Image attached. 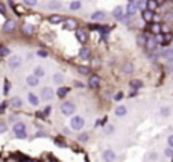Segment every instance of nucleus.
Returning <instances> with one entry per match:
<instances>
[{
    "label": "nucleus",
    "instance_id": "29",
    "mask_svg": "<svg viewBox=\"0 0 173 162\" xmlns=\"http://www.w3.org/2000/svg\"><path fill=\"white\" fill-rule=\"evenodd\" d=\"M147 2V9L149 11H155L156 6H158V2L156 0H146Z\"/></svg>",
    "mask_w": 173,
    "mask_h": 162
},
{
    "label": "nucleus",
    "instance_id": "4",
    "mask_svg": "<svg viewBox=\"0 0 173 162\" xmlns=\"http://www.w3.org/2000/svg\"><path fill=\"white\" fill-rule=\"evenodd\" d=\"M21 62H23L21 56H18V55H12V56L9 58V61H8V67L14 70V68H18V67L21 65Z\"/></svg>",
    "mask_w": 173,
    "mask_h": 162
},
{
    "label": "nucleus",
    "instance_id": "26",
    "mask_svg": "<svg viewBox=\"0 0 173 162\" xmlns=\"http://www.w3.org/2000/svg\"><path fill=\"white\" fill-rule=\"evenodd\" d=\"M68 6H70V9H72V11H78V9H81V6H82V5H81V2L73 0V2H70V5H68Z\"/></svg>",
    "mask_w": 173,
    "mask_h": 162
},
{
    "label": "nucleus",
    "instance_id": "14",
    "mask_svg": "<svg viewBox=\"0 0 173 162\" xmlns=\"http://www.w3.org/2000/svg\"><path fill=\"white\" fill-rule=\"evenodd\" d=\"M163 58H164L167 62H173V47L166 49V50L163 52Z\"/></svg>",
    "mask_w": 173,
    "mask_h": 162
},
{
    "label": "nucleus",
    "instance_id": "44",
    "mask_svg": "<svg viewBox=\"0 0 173 162\" xmlns=\"http://www.w3.org/2000/svg\"><path fill=\"white\" fill-rule=\"evenodd\" d=\"M8 130V127H6V123H0V133H5Z\"/></svg>",
    "mask_w": 173,
    "mask_h": 162
},
{
    "label": "nucleus",
    "instance_id": "30",
    "mask_svg": "<svg viewBox=\"0 0 173 162\" xmlns=\"http://www.w3.org/2000/svg\"><path fill=\"white\" fill-rule=\"evenodd\" d=\"M146 41H147V37H144V35H138L137 37V44L140 47H144L146 45Z\"/></svg>",
    "mask_w": 173,
    "mask_h": 162
},
{
    "label": "nucleus",
    "instance_id": "15",
    "mask_svg": "<svg viewBox=\"0 0 173 162\" xmlns=\"http://www.w3.org/2000/svg\"><path fill=\"white\" fill-rule=\"evenodd\" d=\"M28 100H29V103H31L32 106H38V105H40V99H38L34 92H29V94H28Z\"/></svg>",
    "mask_w": 173,
    "mask_h": 162
},
{
    "label": "nucleus",
    "instance_id": "49",
    "mask_svg": "<svg viewBox=\"0 0 173 162\" xmlns=\"http://www.w3.org/2000/svg\"><path fill=\"white\" fill-rule=\"evenodd\" d=\"M0 11H2V15H5V14H6V6H5V3H2V5H0Z\"/></svg>",
    "mask_w": 173,
    "mask_h": 162
},
{
    "label": "nucleus",
    "instance_id": "8",
    "mask_svg": "<svg viewBox=\"0 0 173 162\" xmlns=\"http://www.w3.org/2000/svg\"><path fill=\"white\" fill-rule=\"evenodd\" d=\"M156 45H158V41H156V38H147L144 49H146L147 52H153V50L156 49Z\"/></svg>",
    "mask_w": 173,
    "mask_h": 162
},
{
    "label": "nucleus",
    "instance_id": "7",
    "mask_svg": "<svg viewBox=\"0 0 173 162\" xmlns=\"http://www.w3.org/2000/svg\"><path fill=\"white\" fill-rule=\"evenodd\" d=\"M14 29H15V21L14 20H6L5 24H3V32L11 34V32H14Z\"/></svg>",
    "mask_w": 173,
    "mask_h": 162
},
{
    "label": "nucleus",
    "instance_id": "10",
    "mask_svg": "<svg viewBox=\"0 0 173 162\" xmlns=\"http://www.w3.org/2000/svg\"><path fill=\"white\" fill-rule=\"evenodd\" d=\"M105 18H106V14H105L103 11H96V12L91 14V20H93V21H102V20H105Z\"/></svg>",
    "mask_w": 173,
    "mask_h": 162
},
{
    "label": "nucleus",
    "instance_id": "39",
    "mask_svg": "<svg viewBox=\"0 0 173 162\" xmlns=\"http://www.w3.org/2000/svg\"><path fill=\"white\" fill-rule=\"evenodd\" d=\"M0 53H2V56H8L9 55V49L6 45H2L0 47Z\"/></svg>",
    "mask_w": 173,
    "mask_h": 162
},
{
    "label": "nucleus",
    "instance_id": "38",
    "mask_svg": "<svg viewBox=\"0 0 173 162\" xmlns=\"http://www.w3.org/2000/svg\"><path fill=\"white\" fill-rule=\"evenodd\" d=\"M78 141H79V142H86V141H88V133H81V135L78 136Z\"/></svg>",
    "mask_w": 173,
    "mask_h": 162
},
{
    "label": "nucleus",
    "instance_id": "24",
    "mask_svg": "<svg viewBox=\"0 0 173 162\" xmlns=\"http://www.w3.org/2000/svg\"><path fill=\"white\" fill-rule=\"evenodd\" d=\"M79 58H82V59L90 58V49H88V47H82V49L79 50Z\"/></svg>",
    "mask_w": 173,
    "mask_h": 162
},
{
    "label": "nucleus",
    "instance_id": "28",
    "mask_svg": "<svg viewBox=\"0 0 173 162\" xmlns=\"http://www.w3.org/2000/svg\"><path fill=\"white\" fill-rule=\"evenodd\" d=\"M172 114V109L169 108V106H164V108H161V111H160V115L161 117H169Z\"/></svg>",
    "mask_w": 173,
    "mask_h": 162
},
{
    "label": "nucleus",
    "instance_id": "11",
    "mask_svg": "<svg viewBox=\"0 0 173 162\" xmlns=\"http://www.w3.org/2000/svg\"><path fill=\"white\" fill-rule=\"evenodd\" d=\"M47 8H49L50 11H58V9L62 8V2H59V0H52V2L47 3Z\"/></svg>",
    "mask_w": 173,
    "mask_h": 162
},
{
    "label": "nucleus",
    "instance_id": "42",
    "mask_svg": "<svg viewBox=\"0 0 173 162\" xmlns=\"http://www.w3.org/2000/svg\"><path fill=\"white\" fill-rule=\"evenodd\" d=\"M50 112H52V106H46L43 111V115L44 117H47V115H50Z\"/></svg>",
    "mask_w": 173,
    "mask_h": 162
},
{
    "label": "nucleus",
    "instance_id": "16",
    "mask_svg": "<svg viewBox=\"0 0 173 162\" xmlns=\"http://www.w3.org/2000/svg\"><path fill=\"white\" fill-rule=\"evenodd\" d=\"M141 17H143V20L144 21H152L153 18H155V14H153V11H144L143 14H141Z\"/></svg>",
    "mask_w": 173,
    "mask_h": 162
},
{
    "label": "nucleus",
    "instance_id": "45",
    "mask_svg": "<svg viewBox=\"0 0 173 162\" xmlns=\"http://www.w3.org/2000/svg\"><path fill=\"white\" fill-rule=\"evenodd\" d=\"M114 132V126H106L105 127V133H112Z\"/></svg>",
    "mask_w": 173,
    "mask_h": 162
},
{
    "label": "nucleus",
    "instance_id": "23",
    "mask_svg": "<svg viewBox=\"0 0 173 162\" xmlns=\"http://www.w3.org/2000/svg\"><path fill=\"white\" fill-rule=\"evenodd\" d=\"M14 132L17 133V132H23V130H26V126H24V123H21V121H17L15 124H14Z\"/></svg>",
    "mask_w": 173,
    "mask_h": 162
},
{
    "label": "nucleus",
    "instance_id": "53",
    "mask_svg": "<svg viewBox=\"0 0 173 162\" xmlns=\"http://www.w3.org/2000/svg\"><path fill=\"white\" fill-rule=\"evenodd\" d=\"M75 85H76V88H84V85L81 82H75Z\"/></svg>",
    "mask_w": 173,
    "mask_h": 162
},
{
    "label": "nucleus",
    "instance_id": "6",
    "mask_svg": "<svg viewBox=\"0 0 173 162\" xmlns=\"http://www.w3.org/2000/svg\"><path fill=\"white\" fill-rule=\"evenodd\" d=\"M137 11H138L137 2H131V3H128V6H126V15H128V17H132L134 14H137Z\"/></svg>",
    "mask_w": 173,
    "mask_h": 162
},
{
    "label": "nucleus",
    "instance_id": "20",
    "mask_svg": "<svg viewBox=\"0 0 173 162\" xmlns=\"http://www.w3.org/2000/svg\"><path fill=\"white\" fill-rule=\"evenodd\" d=\"M61 20H62V17H61L59 14H52V15L49 17V23H52V24L61 23Z\"/></svg>",
    "mask_w": 173,
    "mask_h": 162
},
{
    "label": "nucleus",
    "instance_id": "43",
    "mask_svg": "<svg viewBox=\"0 0 173 162\" xmlns=\"http://www.w3.org/2000/svg\"><path fill=\"white\" fill-rule=\"evenodd\" d=\"M122 99H123V92H117V94L114 95V100H116V102H122Z\"/></svg>",
    "mask_w": 173,
    "mask_h": 162
},
{
    "label": "nucleus",
    "instance_id": "56",
    "mask_svg": "<svg viewBox=\"0 0 173 162\" xmlns=\"http://www.w3.org/2000/svg\"><path fill=\"white\" fill-rule=\"evenodd\" d=\"M131 2H135V0H129V3H131Z\"/></svg>",
    "mask_w": 173,
    "mask_h": 162
},
{
    "label": "nucleus",
    "instance_id": "2",
    "mask_svg": "<svg viewBox=\"0 0 173 162\" xmlns=\"http://www.w3.org/2000/svg\"><path fill=\"white\" fill-rule=\"evenodd\" d=\"M84 126H85V120L82 117H79V115H75L70 120V127L73 130H81V129H84Z\"/></svg>",
    "mask_w": 173,
    "mask_h": 162
},
{
    "label": "nucleus",
    "instance_id": "13",
    "mask_svg": "<svg viewBox=\"0 0 173 162\" xmlns=\"http://www.w3.org/2000/svg\"><path fill=\"white\" fill-rule=\"evenodd\" d=\"M99 83H100L99 76H96V74L90 76V81H88V86H90V88H97V86H99Z\"/></svg>",
    "mask_w": 173,
    "mask_h": 162
},
{
    "label": "nucleus",
    "instance_id": "31",
    "mask_svg": "<svg viewBox=\"0 0 173 162\" xmlns=\"http://www.w3.org/2000/svg\"><path fill=\"white\" fill-rule=\"evenodd\" d=\"M161 31H163L161 24H152V26H150V32H153V34H156V35H160Z\"/></svg>",
    "mask_w": 173,
    "mask_h": 162
},
{
    "label": "nucleus",
    "instance_id": "17",
    "mask_svg": "<svg viewBox=\"0 0 173 162\" xmlns=\"http://www.w3.org/2000/svg\"><path fill=\"white\" fill-rule=\"evenodd\" d=\"M21 32H23L24 35H32V34H34V26L29 24V23H26V24L21 26Z\"/></svg>",
    "mask_w": 173,
    "mask_h": 162
},
{
    "label": "nucleus",
    "instance_id": "50",
    "mask_svg": "<svg viewBox=\"0 0 173 162\" xmlns=\"http://www.w3.org/2000/svg\"><path fill=\"white\" fill-rule=\"evenodd\" d=\"M38 56H41V58H47V52H44V50H38Z\"/></svg>",
    "mask_w": 173,
    "mask_h": 162
},
{
    "label": "nucleus",
    "instance_id": "37",
    "mask_svg": "<svg viewBox=\"0 0 173 162\" xmlns=\"http://www.w3.org/2000/svg\"><path fill=\"white\" fill-rule=\"evenodd\" d=\"M15 136H17L18 139H26V138H28V133H26V130H23V132H17Z\"/></svg>",
    "mask_w": 173,
    "mask_h": 162
},
{
    "label": "nucleus",
    "instance_id": "34",
    "mask_svg": "<svg viewBox=\"0 0 173 162\" xmlns=\"http://www.w3.org/2000/svg\"><path fill=\"white\" fill-rule=\"evenodd\" d=\"M76 37H78V40L81 41V42H85L86 35H85V32H84V31H78V32H76Z\"/></svg>",
    "mask_w": 173,
    "mask_h": 162
},
{
    "label": "nucleus",
    "instance_id": "19",
    "mask_svg": "<svg viewBox=\"0 0 173 162\" xmlns=\"http://www.w3.org/2000/svg\"><path fill=\"white\" fill-rule=\"evenodd\" d=\"M122 71H123L125 74H131V73L134 71V64H132V62H125L123 67H122Z\"/></svg>",
    "mask_w": 173,
    "mask_h": 162
},
{
    "label": "nucleus",
    "instance_id": "25",
    "mask_svg": "<svg viewBox=\"0 0 173 162\" xmlns=\"http://www.w3.org/2000/svg\"><path fill=\"white\" fill-rule=\"evenodd\" d=\"M56 94H58V97H59V99H64V97L68 94V89H67V88H64V86H59V88H58V91H56Z\"/></svg>",
    "mask_w": 173,
    "mask_h": 162
},
{
    "label": "nucleus",
    "instance_id": "47",
    "mask_svg": "<svg viewBox=\"0 0 173 162\" xmlns=\"http://www.w3.org/2000/svg\"><path fill=\"white\" fill-rule=\"evenodd\" d=\"M8 91H9V82L5 81V88H3V92H5V94H8Z\"/></svg>",
    "mask_w": 173,
    "mask_h": 162
},
{
    "label": "nucleus",
    "instance_id": "35",
    "mask_svg": "<svg viewBox=\"0 0 173 162\" xmlns=\"http://www.w3.org/2000/svg\"><path fill=\"white\" fill-rule=\"evenodd\" d=\"M131 86H132L134 89H140V88L143 86V82L141 81H132L131 82Z\"/></svg>",
    "mask_w": 173,
    "mask_h": 162
},
{
    "label": "nucleus",
    "instance_id": "48",
    "mask_svg": "<svg viewBox=\"0 0 173 162\" xmlns=\"http://www.w3.org/2000/svg\"><path fill=\"white\" fill-rule=\"evenodd\" d=\"M164 18H166V21H170V23H173V14H167Z\"/></svg>",
    "mask_w": 173,
    "mask_h": 162
},
{
    "label": "nucleus",
    "instance_id": "36",
    "mask_svg": "<svg viewBox=\"0 0 173 162\" xmlns=\"http://www.w3.org/2000/svg\"><path fill=\"white\" fill-rule=\"evenodd\" d=\"M78 71H79L81 74H84V76H85V74L90 73V68H88V67H84V65H81V67H78Z\"/></svg>",
    "mask_w": 173,
    "mask_h": 162
},
{
    "label": "nucleus",
    "instance_id": "18",
    "mask_svg": "<svg viewBox=\"0 0 173 162\" xmlns=\"http://www.w3.org/2000/svg\"><path fill=\"white\" fill-rule=\"evenodd\" d=\"M114 114L117 115V117H125L126 114H128V109H126V106H117L116 108V111H114Z\"/></svg>",
    "mask_w": 173,
    "mask_h": 162
},
{
    "label": "nucleus",
    "instance_id": "54",
    "mask_svg": "<svg viewBox=\"0 0 173 162\" xmlns=\"http://www.w3.org/2000/svg\"><path fill=\"white\" fill-rule=\"evenodd\" d=\"M155 159H156V155L152 153V155H150V161H155Z\"/></svg>",
    "mask_w": 173,
    "mask_h": 162
},
{
    "label": "nucleus",
    "instance_id": "40",
    "mask_svg": "<svg viewBox=\"0 0 173 162\" xmlns=\"http://www.w3.org/2000/svg\"><path fill=\"white\" fill-rule=\"evenodd\" d=\"M23 2L26 6H37V3H38V0H23Z\"/></svg>",
    "mask_w": 173,
    "mask_h": 162
},
{
    "label": "nucleus",
    "instance_id": "33",
    "mask_svg": "<svg viewBox=\"0 0 173 162\" xmlns=\"http://www.w3.org/2000/svg\"><path fill=\"white\" fill-rule=\"evenodd\" d=\"M53 81H55V83H58V85H61V83L64 82V76H62L61 73H56V74L53 76Z\"/></svg>",
    "mask_w": 173,
    "mask_h": 162
},
{
    "label": "nucleus",
    "instance_id": "9",
    "mask_svg": "<svg viewBox=\"0 0 173 162\" xmlns=\"http://www.w3.org/2000/svg\"><path fill=\"white\" fill-rule=\"evenodd\" d=\"M53 95H55V92H53L52 88H44L43 91H41V99L43 100H52Z\"/></svg>",
    "mask_w": 173,
    "mask_h": 162
},
{
    "label": "nucleus",
    "instance_id": "12",
    "mask_svg": "<svg viewBox=\"0 0 173 162\" xmlns=\"http://www.w3.org/2000/svg\"><path fill=\"white\" fill-rule=\"evenodd\" d=\"M26 83L29 85V86H38V83H40V79L35 76V74H29L28 77H26Z\"/></svg>",
    "mask_w": 173,
    "mask_h": 162
},
{
    "label": "nucleus",
    "instance_id": "41",
    "mask_svg": "<svg viewBox=\"0 0 173 162\" xmlns=\"http://www.w3.org/2000/svg\"><path fill=\"white\" fill-rule=\"evenodd\" d=\"M164 155H166L167 158H173V149H172V147H169V149H166V152H164Z\"/></svg>",
    "mask_w": 173,
    "mask_h": 162
},
{
    "label": "nucleus",
    "instance_id": "32",
    "mask_svg": "<svg viewBox=\"0 0 173 162\" xmlns=\"http://www.w3.org/2000/svg\"><path fill=\"white\" fill-rule=\"evenodd\" d=\"M76 20H65V27L67 29H76Z\"/></svg>",
    "mask_w": 173,
    "mask_h": 162
},
{
    "label": "nucleus",
    "instance_id": "21",
    "mask_svg": "<svg viewBox=\"0 0 173 162\" xmlns=\"http://www.w3.org/2000/svg\"><path fill=\"white\" fill-rule=\"evenodd\" d=\"M9 103H11V106H12V108H21V105H23V102H21V99H20V97H12Z\"/></svg>",
    "mask_w": 173,
    "mask_h": 162
},
{
    "label": "nucleus",
    "instance_id": "51",
    "mask_svg": "<svg viewBox=\"0 0 173 162\" xmlns=\"http://www.w3.org/2000/svg\"><path fill=\"white\" fill-rule=\"evenodd\" d=\"M5 109H6V102L2 103V106H0V112H5Z\"/></svg>",
    "mask_w": 173,
    "mask_h": 162
},
{
    "label": "nucleus",
    "instance_id": "27",
    "mask_svg": "<svg viewBox=\"0 0 173 162\" xmlns=\"http://www.w3.org/2000/svg\"><path fill=\"white\" fill-rule=\"evenodd\" d=\"M137 5H138V11H141V12L147 11V2H144V0H138Z\"/></svg>",
    "mask_w": 173,
    "mask_h": 162
},
{
    "label": "nucleus",
    "instance_id": "55",
    "mask_svg": "<svg viewBox=\"0 0 173 162\" xmlns=\"http://www.w3.org/2000/svg\"><path fill=\"white\" fill-rule=\"evenodd\" d=\"M156 2H158V5H160V3H164V0H156Z\"/></svg>",
    "mask_w": 173,
    "mask_h": 162
},
{
    "label": "nucleus",
    "instance_id": "5",
    "mask_svg": "<svg viewBox=\"0 0 173 162\" xmlns=\"http://www.w3.org/2000/svg\"><path fill=\"white\" fill-rule=\"evenodd\" d=\"M102 158H103V161L105 162H114L116 161V152L111 150V149H106V150H103Z\"/></svg>",
    "mask_w": 173,
    "mask_h": 162
},
{
    "label": "nucleus",
    "instance_id": "3",
    "mask_svg": "<svg viewBox=\"0 0 173 162\" xmlns=\"http://www.w3.org/2000/svg\"><path fill=\"white\" fill-rule=\"evenodd\" d=\"M75 111H76V106H75L72 102H64V103L61 105V112H62L64 115H73Z\"/></svg>",
    "mask_w": 173,
    "mask_h": 162
},
{
    "label": "nucleus",
    "instance_id": "1",
    "mask_svg": "<svg viewBox=\"0 0 173 162\" xmlns=\"http://www.w3.org/2000/svg\"><path fill=\"white\" fill-rule=\"evenodd\" d=\"M112 17L116 18V20H120V21H126V9L123 8V6H116L114 9H112Z\"/></svg>",
    "mask_w": 173,
    "mask_h": 162
},
{
    "label": "nucleus",
    "instance_id": "46",
    "mask_svg": "<svg viewBox=\"0 0 173 162\" xmlns=\"http://www.w3.org/2000/svg\"><path fill=\"white\" fill-rule=\"evenodd\" d=\"M167 144H169V147H172L173 149V135H169V138H167Z\"/></svg>",
    "mask_w": 173,
    "mask_h": 162
},
{
    "label": "nucleus",
    "instance_id": "52",
    "mask_svg": "<svg viewBox=\"0 0 173 162\" xmlns=\"http://www.w3.org/2000/svg\"><path fill=\"white\" fill-rule=\"evenodd\" d=\"M15 11L18 12V15H21V12H23V9H21V6H15Z\"/></svg>",
    "mask_w": 173,
    "mask_h": 162
},
{
    "label": "nucleus",
    "instance_id": "22",
    "mask_svg": "<svg viewBox=\"0 0 173 162\" xmlns=\"http://www.w3.org/2000/svg\"><path fill=\"white\" fill-rule=\"evenodd\" d=\"M34 74L38 77V79H41V77H44V74H46V71H44L43 67H40V65H37L35 67V70H34Z\"/></svg>",
    "mask_w": 173,
    "mask_h": 162
}]
</instances>
